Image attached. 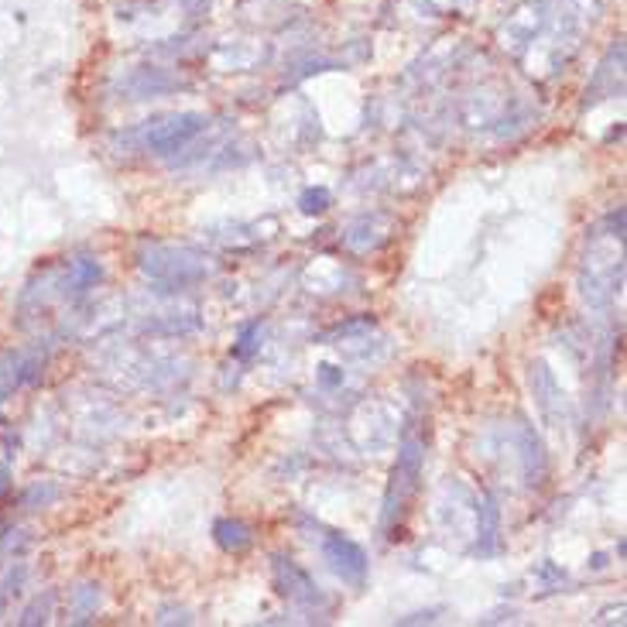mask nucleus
<instances>
[{"label": "nucleus", "instance_id": "obj_1", "mask_svg": "<svg viewBox=\"0 0 627 627\" xmlns=\"http://www.w3.org/2000/svg\"><path fill=\"white\" fill-rule=\"evenodd\" d=\"M422 460H425L422 439L408 436L405 442H401L398 463H395V470H391L388 494H384V532H395V525L405 518L408 501L415 497L418 477H422Z\"/></svg>", "mask_w": 627, "mask_h": 627}, {"label": "nucleus", "instance_id": "obj_2", "mask_svg": "<svg viewBox=\"0 0 627 627\" xmlns=\"http://www.w3.org/2000/svg\"><path fill=\"white\" fill-rule=\"evenodd\" d=\"M203 127H206L203 114H172V117L148 120L141 131L131 134V141H138L141 151H151V155H172V151L186 148Z\"/></svg>", "mask_w": 627, "mask_h": 627}, {"label": "nucleus", "instance_id": "obj_3", "mask_svg": "<svg viewBox=\"0 0 627 627\" xmlns=\"http://www.w3.org/2000/svg\"><path fill=\"white\" fill-rule=\"evenodd\" d=\"M319 545H323V556L329 562L336 576L350 586H364L367 580V552L360 549L353 538L340 535V532H323L319 535Z\"/></svg>", "mask_w": 627, "mask_h": 627}, {"label": "nucleus", "instance_id": "obj_4", "mask_svg": "<svg viewBox=\"0 0 627 627\" xmlns=\"http://www.w3.org/2000/svg\"><path fill=\"white\" fill-rule=\"evenodd\" d=\"M275 580H278V593H285L288 600L302 604L305 610H316L323 604V593L316 590V583L309 580V573H302L292 559L275 556Z\"/></svg>", "mask_w": 627, "mask_h": 627}, {"label": "nucleus", "instance_id": "obj_5", "mask_svg": "<svg viewBox=\"0 0 627 627\" xmlns=\"http://www.w3.org/2000/svg\"><path fill=\"white\" fill-rule=\"evenodd\" d=\"M162 254H165V261L158 254H148V261H144V268L155 278H168L172 285H186V281H196L206 275L203 264L186 251H162Z\"/></svg>", "mask_w": 627, "mask_h": 627}, {"label": "nucleus", "instance_id": "obj_6", "mask_svg": "<svg viewBox=\"0 0 627 627\" xmlns=\"http://www.w3.org/2000/svg\"><path fill=\"white\" fill-rule=\"evenodd\" d=\"M213 538H216V545H220L223 552H233V556H240V552H247L254 545V532L244 525V521H237V518H220V521H216Z\"/></svg>", "mask_w": 627, "mask_h": 627}, {"label": "nucleus", "instance_id": "obj_7", "mask_svg": "<svg viewBox=\"0 0 627 627\" xmlns=\"http://www.w3.org/2000/svg\"><path fill=\"white\" fill-rule=\"evenodd\" d=\"M497 545H501V508H497L494 497H484V504H480V538H477V552H480V556H494Z\"/></svg>", "mask_w": 627, "mask_h": 627}, {"label": "nucleus", "instance_id": "obj_8", "mask_svg": "<svg viewBox=\"0 0 627 627\" xmlns=\"http://www.w3.org/2000/svg\"><path fill=\"white\" fill-rule=\"evenodd\" d=\"M103 278V268L100 261H93V257H76V261H69V271H66V292H90L96 281Z\"/></svg>", "mask_w": 627, "mask_h": 627}, {"label": "nucleus", "instance_id": "obj_9", "mask_svg": "<svg viewBox=\"0 0 627 627\" xmlns=\"http://www.w3.org/2000/svg\"><path fill=\"white\" fill-rule=\"evenodd\" d=\"M96 610H100V586L86 583V586H76L69 597V621L72 624H86L96 617Z\"/></svg>", "mask_w": 627, "mask_h": 627}, {"label": "nucleus", "instance_id": "obj_10", "mask_svg": "<svg viewBox=\"0 0 627 627\" xmlns=\"http://www.w3.org/2000/svg\"><path fill=\"white\" fill-rule=\"evenodd\" d=\"M52 607H55V593L48 590L45 597H35L28 607L21 610V617H18V624L24 627H31V624H45L48 617H52Z\"/></svg>", "mask_w": 627, "mask_h": 627}, {"label": "nucleus", "instance_id": "obj_11", "mask_svg": "<svg viewBox=\"0 0 627 627\" xmlns=\"http://www.w3.org/2000/svg\"><path fill=\"white\" fill-rule=\"evenodd\" d=\"M55 497H59V490H55L52 484H35V487H28L24 490V497H21V508H45L48 501H55Z\"/></svg>", "mask_w": 627, "mask_h": 627}, {"label": "nucleus", "instance_id": "obj_12", "mask_svg": "<svg viewBox=\"0 0 627 627\" xmlns=\"http://www.w3.org/2000/svg\"><path fill=\"white\" fill-rule=\"evenodd\" d=\"M299 206H302V213H309V216H316V213H326V206H329V189H305L302 192V199H299Z\"/></svg>", "mask_w": 627, "mask_h": 627}, {"label": "nucleus", "instance_id": "obj_13", "mask_svg": "<svg viewBox=\"0 0 627 627\" xmlns=\"http://www.w3.org/2000/svg\"><path fill=\"white\" fill-rule=\"evenodd\" d=\"M21 583H24V566L11 569V573L4 576V583H0V614H4V610H7V600H11L14 593L21 590Z\"/></svg>", "mask_w": 627, "mask_h": 627}, {"label": "nucleus", "instance_id": "obj_14", "mask_svg": "<svg viewBox=\"0 0 627 627\" xmlns=\"http://www.w3.org/2000/svg\"><path fill=\"white\" fill-rule=\"evenodd\" d=\"M257 333H261V323H247L244 329H240V340L237 347H233V357H251L254 347H257Z\"/></svg>", "mask_w": 627, "mask_h": 627}, {"label": "nucleus", "instance_id": "obj_15", "mask_svg": "<svg viewBox=\"0 0 627 627\" xmlns=\"http://www.w3.org/2000/svg\"><path fill=\"white\" fill-rule=\"evenodd\" d=\"M436 614H439V610H425V614H412V617H401V624H432V621H436Z\"/></svg>", "mask_w": 627, "mask_h": 627}, {"label": "nucleus", "instance_id": "obj_16", "mask_svg": "<svg viewBox=\"0 0 627 627\" xmlns=\"http://www.w3.org/2000/svg\"><path fill=\"white\" fill-rule=\"evenodd\" d=\"M7 490V466H0V494Z\"/></svg>", "mask_w": 627, "mask_h": 627}]
</instances>
